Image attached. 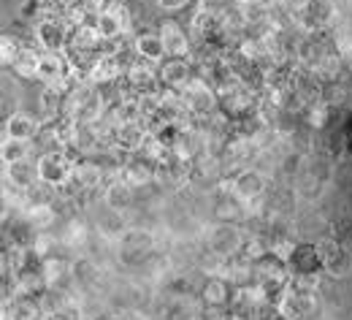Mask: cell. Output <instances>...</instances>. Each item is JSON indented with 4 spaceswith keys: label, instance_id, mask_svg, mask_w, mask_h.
Here are the masks:
<instances>
[{
    "label": "cell",
    "instance_id": "1",
    "mask_svg": "<svg viewBox=\"0 0 352 320\" xmlns=\"http://www.w3.org/2000/svg\"><path fill=\"white\" fill-rule=\"evenodd\" d=\"M179 95H182L187 111H190L192 117H198V120L212 117V114H217V109H220V95H217V90H214L204 76H195L187 87L179 90Z\"/></svg>",
    "mask_w": 352,
    "mask_h": 320
},
{
    "label": "cell",
    "instance_id": "2",
    "mask_svg": "<svg viewBox=\"0 0 352 320\" xmlns=\"http://www.w3.org/2000/svg\"><path fill=\"white\" fill-rule=\"evenodd\" d=\"M38 180L54 190L60 187H68L71 184V177H74V160L68 158L65 149H54V152H44L38 155Z\"/></svg>",
    "mask_w": 352,
    "mask_h": 320
},
{
    "label": "cell",
    "instance_id": "3",
    "mask_svg": "<svg viewBox=\"0 0 352 320\" xmlns=\"http://www.w3.org/2000/svg\"><path fill=\"white\" fill-rule=\"evenodd\" d=\"M287 272L290 277H320V272H325L320 247L317 244H296L287 255Z\"/></svg>",
    "mask_w": 352,
    "mask_h": 320
},
{
    "label": "cell",
    "instance_id": "4",
    "mask_svg": "<svg viewBox=\"0 0 352 320\" xmlns=\"http://www.w3.org/2000/svg\"><path fill=\"white\" fill-rule=\"evenodd\" d=\"M95 28L100 30L103 41H117V39H122L128 33L131 17H128L122 3H106V8L95 17Z\"/></svg>",
    "mask_w": 352,
    "mask_h": 320
},
{
    "label": "cell",
    "instance_id": "5",
    "mask_svg": "<svg viewBox=\"0 0 352 320\" xmlns=\"http://www.w3.org/2000/svg\"><path fill=\"white\" fill-rule=\"evenodd\" d=\"M244 242H247V236H244L241 228H236V223H220L217 228L212 231V236H209L212 253H214L217 258H222V261L239 255V253L244 250Z\"/></svg>",
    "mask_w": 352,
    "mask_h": 320
},
{
    "label": "cell",
    "instance_id": "6",
    "mask_svg": "<svg viewBox=\"0 0 352 320\" xmlns=\"http://www.w3.org/2000/svg\"><path fill=\"white\" fill-rule=\"evenodd\" d=\"M336 17V6L333 0H307L298 8V25L307 33H317V30H328V25Z\"/></svg>",
    "mask_w": 352,
    "mask_h": 320
},
{
    "label": "cell",
    "instance_id": "7",
    "mask_svg": "<svg viewBox=\"0 0 352 320\" xmlns=\"http://www.w3.org/2000/svg\"><path fill=\"white\" fill-rule=\"evenodd\" d=\"M317 307V299H314V290H304V288H296L287 282V290L279 301V312L287 320H304L309 312H314Z\"/></svg>",
    "mask_w": 352,
    "mask_h": 320
},
{
    "label": "cell",
    "instance_id": "8",
    "mask_svg": "<svg viewBox=\"0 0 352 320\" xmlns=\"http://www.w3.org/2000/svg\"><path fill=\"white\" fill-rule=\"evenodd\" d=\"M265 177L258 171V169H250V166H244L233 180H230V193L236 195V198H241L244 204H250V201H261L265 193Z\"/></svg>",
    "mask_w": 352,
    "mask_h": 320
},
{
    "label": "cell",
    "instance_id": "9",
    "mask_svg": "<svg viewBox=\"0 0 352 320\" xmlns=\"http://www.w3.org/2000/svg\"><path fill=\"white\" fill-rule=\"evenodd\" d=\"M320 247V253H322V266H325V272L333 277H344L350 275L352 269V247L347 242H322V244H317Z\"/></svg>",
    "mask_w": 352,
    "mask_h": 320
},
{
    "label": "cell",
    "instance_id": "10",
    "mask_svg": "<svg viewBox=\"0 0 352 320\" xmlns=\"http://www.w3.org/2000/svg\"><path fill=\"white\" fill-rule=\"evenodd\" d=\"M195 76H198V74H195V68L190 65L187 57H166V60L160 63V82H163L168 90L179 92L182 87H187Z\"/></svg>",
    "mask_w": 352,
    "mask_h": 320
},
{
    "label": "cell",
    "instance_id": "11",
    "mask_svg": "<svg viewBox=\"0 0 352 320\" xmlns=\"http://www.w3.org/2000/svg\"><path fill=\"white\" fill-rule=\"evenodd\" d=\"M125 79H128V85H131L133 92L146 95V92L155 90V85L160 82V68H157L155 63H149V60L135 57L131 63V68L125 71Z\"/></svg>",
    "mask_w": 352,
    "mask_h": 320
},
{
    "label": "cell",
    "instance_id": "12",
    "mask_svg": "<svg viewBox=\"0 0 352 320\" xmlns=\"http://www.w3.org/2000/svg\"><path fill=\"white\" fill-rule=\"evenodd\" d=\"M71 28L63 22V19H44L41 25H38V30H36V39H38V44L44 46L46 52H57V54H63V49L71 44V33H68Z\"/></svg>",
    "mask_w": 352,
    "mask_h": 320
},
{
    "label": "cell",
    "instance_id": "13",
    "mask_svg": "<svg viewBox=\"0 0 352 320\" xmlns=\"http://www.w3.org/2000/svg\"><path fill=\"white\" fill-rule=\"evenodd\" d=\"M38 134H41V122L25 111H16V114L6 117V122H3V138H16V141L33 144Z\"/></svg>",
    "mask_w": 352,
    "mask_h": 320
},
{
    "label": "cell",
    "instance_id": "14",
    "mask_svg": "<svg viewBox=\"0 0 352 320\" xmlns=\"http://www.w3.org/2000/svg\"><path fill=\"white\" fill-rule=\"evenodd\" d=\"M233 288L236 285L220 275L206 277V282L201 285V301H204V307H228L230 304V296H233Z\"/></svg>",
    "mask_w": 352,
    "mask_h": 320
},
{
    "label": "cell",
    "instance_id": "15",
    "mask_svg": "<svg viewBox=\"0 0 352 320\" xmlns=\"http://www.w3.org/2000/svg\"><path fill=\"white\" fill-rule=\"evenodd\" d=\"M120 177L131 184V187L138 190V187H144V184L157 182V166L149 163V160H144V158H138V155H133L131 160H125Z\"/></svg>",
    "mask_w": 352,
    "mask_h": 320
},
{
    "label": "cell",
    "instance_id": "16",
    "mask_svg": "<svg viewBox=\"0 0 352 320\" xmlns=\"http://www.w3.org/2000/svg\"><path fill=\"white\" fill-rule=\"evenodd\" d=\"M133 52H135V57H141V60H149V63H163L166 57H168V52H166V44H163V36L160 33H155V30H149V33H141L135 41H133Z\"/></svg>",
    "mask_w": 352,
    "mask_h": 320
},
{
    "label": "cell",
    "instance_id": "17",
    "mask_svg": "<svg viewBox=\"0 0 352 320\" xmlns=\"http://www.w3.org/2000/svg\"><path fill=\"white\" fill-rule=\"evenodd\" d=\"M6 182H11L16 190L33 187L36 182H41V180H38V163H33L30 158L16 160V163H8V166H6Z\"/></svg>",
    "mask_w": 352,
    "mask_h": 320
},
{
    "label": "cell",
    "instance_id": "18",
    "mask_svg": "<svg viewBox=\"0 0 352 320\" xmlns=\"http://www.w3.org/2000/svg\"><path fill=\"white\" fill-rule=\"evenodd\" d=\"M149 247H152V236H149V233H141V231H131V233H125V236H122V242H120L122 261H128V264L141 261V258L149 253Z\"/></svg>",
    "mask_w": 352,
    "mask_h": 320
},
{
    "label": "cell",
    "instance_id": "19",
    "mask_svg": "<svg viewBox=\"0 0 352 320\" xmlns=\"http://www.w3.org/2000/svg\"><path fill=\"white\" fill-rule=\"evenodd\" d=\"M160 36H163V44H166L168 57H187L190 54V39H187V33L176 22H163Z\"/></svg>",
    "mask_w": 352,
    "mask_h": 320
},
{
    "label": "cell",
    "instance_id": "20",
    "mask_svg": "<svg viewBox=\"0 0 352 320\" xmlns=\"http://www.w3.org/2000/svg\"><path fill=\"white\" fill-rule=\"evenodd\" d=\"M133 195H135V187H131L122 177L103 187V201H106V204H109V209H114V212L128 209V206L133 204Z\"/></svg>",
    "mask_w": 352,
    "mask_h": 320
},
{
    "label": "cell",
    "instance_id": "21",
    "mask_svg": "<svg viewBox=\"0 0 352 320\" xmlns=\"http://www.w3.org/2000/svg\"><path fill=\"white\" fill-rule=\"evenodd\" d=\"M222 22H225L222 14L209 11V8H201V11L195 14V19H192V28H195V33H198L201 39L212 41V39L222 36Z\"/></svg>",
    "mask_w": 352,
    "mask_h": 320
},
{
    "label": "cell",
    "instance_id": "22",
    "mask_svg": "<svg viewBox=\"0 0 352 320\" xmlns=\"http://www.w3.org/2000/svg\"><path fill=\"white\" fill-rule=\"evenodd\" d=\"M38 65H41V52H36L33 46H22V52L11 68L22 79H33V76H38Z\"/></svg>",
    "mask_w": 352,
    "mask_h": 320
},
{
    "label": "cell",
    "instance_id": "23",
    "mask_svg": "<svg viewBox=\"0 0 352 320\" xmlns=\"http://www.w3.org/2000/svg\"><path fill=\"white\" fill-rule=\"evenodd\" d=\"M198 307L187 299V296H176L174 301L166 307L163 312V320H198Z\"/></svg>",
    "mask_w": 352,
    "mask_h": 320
},
{
    "label": "cell",
    "instance_id": "24",
    "mask_svg": "<svg viewBox=\"0 0 352 320\" xmlns=\"http://www.w3.org/2000/svg\"><path fill=\"white\" fill-rule=\"evenodd\" d=\"M30 152H33V144H28V141L3 138V144H0L3 166H8V163H16V160H25V158H30Z\"/></svg>",
    "mask_w": 352,
    "mask_h": 320
},
{
    "label": "cell",
    "instance_id": "25",
    "mask_svg": "<svg viewBox=\"0 0 352 320\" xmlns=\"http://www.w3.org/2000/svg\"><path fill=\"white\" fill-rule=\"evenodd\" d=\"M307 122L311 128H322L325 122H328V103L325 100H314V103H309L307 106Z\"/></svg>",
    "mask_w": 352,
    "mask_h": 320
},
{
    "label": "cell",
    "instance_id": "26",
    "mask_svg": "<svg viewBox=\"0 0 352 320\" xmlns=\"http://www.w3.org/2000/svg\"><path fill=\"white\" fill-rule=\"evenodd\" d=\"M0 49H3V52H0V60H3V65H6V68H8V65H14V60H16V57H19V52H22V46L16 44L11 36H3V39H0Z\"/></svg>",
    "mask_w": 352,
    "mask_h": 320
},
{
    "label": "cell",
    "instance_id": "27",
    "mask_svg": "<svg viewBox=\"0 0 352 320\" xmlns=\"http://www.w3.org/2000/svg\"><path fill=\"white\" fill-rule=\"evenodd\" d=\"M95 277H98V269H95L89 261H76V264H74V282L89 285V282H95Z\"/></svg>",
    "mask_w": 352,
    "mask_h": 320
},
{
    "label": "cell",
    "instance_id": "28",
    "mask_svg": "<svg viewBox=\"0 0 352 320\" xmlns=\"http://www.w3.org/2000/svg\"><path fill=\"white\" fill-rule=\"evenodd\" d=\"M44 6V0H25L22 6H19V17L25 19V22H33V19H38L41 17V8Z\"/></svg>",
    "mask_w": 352,
    "mask_h": 320
},
{
    "label": "cell",
    "instance_id": "29",
    "mask_svg": "<svg viewBox=\"0 0 352 320\" xmlns=\"http://www.w3.org/2000/svg\"><path fill=\"white\" fill-rule=\"evenodd\" d=\"M239 3L241 0H204V6L201 8H209V11H217V14H230V11H236L239 8Z\"/></svg>",
    "mask_w": 352,
    "mask_h": 320
},
{
    "label": "cell",
    "instance_id": "30",
    "mask_svg": "<svg viewBox=\"0 0 352 320\" xmlns=\"http://www.w3.org/2000/svg\"><path fill=\"white\" fill-rule=\"evenodd\" d=\"M228 307H201L198 312V320H225L228 318Z\"/></svg>",
    "mask_w": 352,
    "mask_h": 320
},
{
    "label": "cell",
    "instance_id": "31",
    "mask_svg": "<svg viewBox=\"0 0 352 320\" xmlns=\"http://www.w3.org/2000/svg\"><path fill=\"white\" fill-rule=\"evenodd\" d=\"M157 3H160L163 11H179V8H184L190 0H157Z\"/></svg>",
    "mask_w": 352,
    "mask_h": 320
},
{
    "label": "cell",
    "instance_id": "32",
    "mask_svg": "<svg viewBox=\"0 0 352 320\" xmlns=\"http://www.w3.org/2000/svg\"><path fill=\"white\" fill-rule=\"evenodd\" d=\"M282 3H285L287 8H296V11H298V8H301V6L307 3V0H282Z\"/></svg>",
    "mask_w": 352,
    "mask_h": 320
},
{
    "label": "cell",
    "instance_id": "33",
    "mask_svg": "<svg viewBox=\"0 0 352 320\" xmlns=\"http://www.w3.org/2000/svg\"><path fill=\"white\" fill-rule=\"evenodd\" d=\"M225 320H250V315H244V312H228Z\"/></svg>",
    "mask_w": 352,
    "mask_h": 320
},
{
    "label": "cell",
    "instance_id": "34",
    "mask_svg": "<svg viewBox=\"0 0 352 320\" xmlns=\"http://www.w3.org/2000/svg\"><path fill=\"white\" fill-rule=\"evenodd\" d=\"M46 3H54V6H68V3H74V0H46Z\"/></svg>",
    "mask_w": 352,
    "mask_h": 320
}]
</instances>
